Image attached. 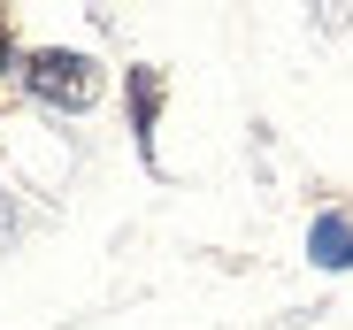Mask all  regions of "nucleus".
Instances as JSON below:
<instances>
[{
	"label": "nucleus",
	"instance_id": "nucleus-1",
	"mask_svg": "<svg viewBox=\"0 0 353 330\" xmlns=\"http://www.w3.org/2000/svg\"><path fill=\"white\" fill-rule=\"evenodd\" d=\"M16 77H23L31 100L62 107V116H77V107L100 100V62H92V54H77V46H39V54H23Z\"/></svg>",
	"mask_w": 353,
	"mask_h": 330
},
{
	"label": "nucleus",
	"instance_id": "nucleus-2",
	"mask_svg": "<svg viewBox=\"0 0 353 330\" xmlns=\"http://www.w3.org/2000/svg\"><path fill=\"white\" fill-rule=\"evenodd\" d=\"M307 254L323 269H353V223H345V215H323V223L307 231Z\"/></svg>",
	"mask_w": 353,
	"mask_h": 330
},
{
	"label": "nucleus",
	"instance_id": "nucleus-3",
	"mask_svg": "<svg viewBox=\"0 0 353 330\" xmlns=\"http://www.w3.org/2000/svg\"><path fill=\"white\" fill-rule=\"evenodd\" d=\"M131 123H139V138L154 131V70H139V77H131Z\"/></svg>",
	"mask_w": 353,
	"mask_h": 330
}]
</instances>
